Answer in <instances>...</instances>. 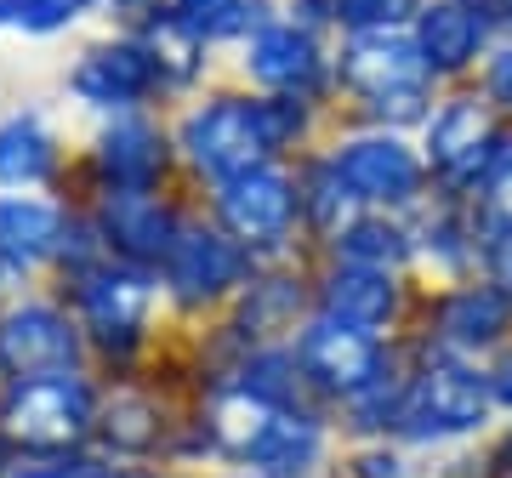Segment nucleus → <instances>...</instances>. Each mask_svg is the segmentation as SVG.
<instances>
[{"instance_id": "nucleus-1", "label": "nucleus", "mask_w": 512, "mask_h": 478, "mask_svg": "<svg viewBox=\"0 0 512 478\" xmlns=\"http://www.w3.org/2000/svg\"><path fill=\"white\" fill-rule=\"evenodd\" d=\"M325 137H330V109L302 103V97L251 92L234 74L171 109V143H177V160H183V183L194 194L251 166H268V160H302Z\"/></svg>"}, {"instance_id": "nucleus-2", "label": "nucleus", "mask_w": 512, "mask_h": 478, "mask_svg": "<svg viewBox=\"0 0 512 478\" xmlns=\"http://www.w3.org/2000/svg\"><path fill=\"white\" fill-rule=\"evenodd\" d=\"M63 302L74 308L80 331L92 342V370L97 376H143L160 359L165 336V296H160V274L137 268V262L103 257L80 274L57 279L52 285Z\"/></svg>"}, {"instance_id": "nucleus-3", "label": "nucleus", "mask_w": 512, "mask_h": 478, "mask_svg": "<svg viewBox=\"0 0 512 478\" xmlns=\"http://www.w3.org/2000/svg\"><path fill=\"white\" fill-rule=\"evenodd\" d=\"M433 103H439V86L421 63L410 29L336 40V114H330V126L421 131Z\"/></svg>"}, {"instance_id": "nucleus-4", "label": "nucleus", "mask_w": 512, "mask_h": 478, "mask_svg": "<svg viewBox=\"0 0 512 478\" xmlns=\"http://www.w3.org/2000/svg\"><path fill=\"white\" fill-rule=\"evenodd\" d=\"M404 348H410V376H404V405L393 427L404 450H450L478 439L501 416L490 399V370L478 359L427 348L416 336H404Z\"/></svg>"}, {"instance_id": "nucleus-5", "label": "nucleus", "mask_w": 512, "mask_h": 478, "mask_svg": "<svg viewBox=\"0 0 512 478\" xmlns=\"http://www.w3.org/2000/svg\"><path fill=\"white\" fill-rule=\"evenodd\" d=\"M160 188H188L171 143V109H137L92 120L86 148H74L69 160L63 200L86 205L97 194H160Z\"/></svg>"}, {"instance_id": "nucleus-6", "label": "nucleus", "mask_w": 512, "mask_h": 478, "mask_svg": "<svg viewBox=\"0 0 512 478\" xmlns=\"http://www.w3.org/2000/svg\"><path fill=\"white\" fill-rule=\"evenodd\" d=\"M154 274H160L165 319H177V325H194V331H200V325L222 319L228 302L251 285L256 257L228 234V228H222V222L205 217L200 194H194L183 228H177V239H171V251H165V262L154 268Z\"/></svg>"}, {"instance_id": "nucleus-7", "label": "nucleus", "mask_w": 512, "mask_h": 478, "mask_svg": "<svg viewBox=\"0 0 512 478\" xmlns=\"http://www.w3.org/2000/svg\"><path fill=\"white\" fill-rule=\"evenodd\" d=\"M200 205L256 262L308 257L302 200H296V160H268V166H251L239 177H222V183L200 188Z\"/></svg>"}, {"instance_id": "nucleus-8", "label": "nucleus", "mask_w": 512, "mask_h": 478, "mask_svg": "<svg viewBox=\"0 0 512 478\" xmlns=\"http://www.w3.org/2000/svg\"><path fill=\"white\" fill-rule=\"evenodd\" d=\"M103 376H35V382H0V439L12 456H52V450H92Z\"/></svg>"}, {"instance_id": "nucleus-9", "label": "nucleus", "mask_w": 512, "mask_h": 478, "mask_svg": "<svg viewBox=\"0 0 512 478\" xmlns=\"http://www.w3.org/2000/svg\"><path fill=\"white\" fill-rule=\"evenodd\" d=\"M325 154L348 177L365 211H393L416 217L433 200V171L421 160L416 131H387V126H330Z\"/></svg>"}, {"instance_id": "nucleus-10", "label": "nucleus", "mask_w": 512, "mask_h": 478, "mask_svg": "<svg viewBox=\"0 0 512 478\" xmlns=\"http://www.w3.org/2000/svg\"><path fill=\"white\" fill-rule=\"evenodd\" d=\"M194 410L183 387H171L165 376L143 370V376H103V399H97V439L120 467H165L171 461V439L183 416Z\"/></svg>"}, {"instance_id": "nucleus-11", "label": "nucleus", "mask_w": 512, "mask_h": 478, "mask_svg": "<svg viewBox=\"0 0 512 478\" xmlns=\"http://www.w3.org/2000/svg\"><path fill=\"white\" fill-rule=\"evenodd\" d=\"M63 97L92 120L109 114H137V109H171L165 80L154 63V46L131 29H103L80 40V52L63 63Z\"/></svg>"}, {"instance_id": "nucleus-12", "label": "nucleus", "mask_w": 512, "mask_h": 478, "mask_svg": "<svg viewBox=\"0 0 512 478\" xmlns=\"http://www.w3.org/2000/svg\"><path fill=\"white\" fill-rule=\"evenodd\" d=\"M501 137H507V120L484 103L478 86H450V92H439L433 114L416 131L421 160L433 171V194L473 200L478 188H484V177H490L495 154H501Z\"/></svg>"}, {"instance_id": "nucleus-13", "label": "nucleus", "mask_w": 512, "mask_h": 478, "mask_svg": "<svg viewBox=\"0 0 512 478\" xmlns=\"http://www.w3.org/2000/svg\"><path fill=\"white\" fill-rule=\"evenodd\" d=\"M92 370V342L80 331V319L52 285L0 302V382H35V376H69Z\"/></svg>"}, {"instance_id": "nucleus-14", "label": "nucleus", "mask_w": 512, "mask_h": 478, "mask_svg": "<svg viewBox=\"0 0 512 478\" xmlns=\"http://www.w3.org/2000/svg\"><path fill=\"white\" fill-rule=\"evenodd\" d=\"M228 57H234L239 86L268 97H302V103H319L336 114V40L330 35H313L279 12Z\"/></svg>"}, {"instance_id": "nucleus-15", "label": "nucleus", "mask_w": 512, "mask_h": 478, "mask_svg": "<svg viewBox=\"0 0 512 478\" xmlns=\"http://www.w3.org/2000/svg\"><path fill=\"white\" fill-rule=\"evenodd\" d=\"M296 365H302V382L319 399V410H336L342 399H353L359 387H370L376 376L404 359V336H376L359 331V325H342L330 313L313 308V319L291 336Z\"/></svg>"}, {"instance_id": "nucleus-16", "label": "nucleus", "mask_w": 512, "mask_h": 478, "mask_svg": "<svg viewBox=\"0 0 512 478\" xmlns=\"http://www.w3.org/2000/svg\"><path fill=\"white\" fill-rule=\"evenodd\" d=\"M404 336L484 365V359H495L512 342V296H501L484 274L450 279V285H427Z\"/></svg>"}, {"instance_id": "nucleus-17", "label": "nucleus", "mask_w": 512, "mask_h": 478, "mask_svg": "<svg viewBox=\"0 0 512 478\" xmlns=\"http://www.w3.org/2000/svg\"><path fill=\"white\" fill-rule=\"evenodd\" d=\"M416 274H393V268H359V262L313 257V308L359 325L376 336H404L416 319Z\"/></svg>"}, {"instance_id": "nucleus-18", "label": "nucleus", "mask_w": 512, "mask_h": 478, "mask_svg": "<svg viewBox=\"0 0 512 478\" xmlns=\"http://www.w3.org/2000/svg\"><path fill=\"white\" fill-rule=\"evenodd\" d=\"M313 319V251L308 257H285V262H256L251 285L228 302L222 325L245 342H291L302 325Z\"/></svg>"}, {"instance_id": "nucleus-19", "label": "nucleus", "mask_w": 512, "mask_h": 478, "mask_svg": "<svg viewBox=\"0 0 512 478\" xmlns=\"http://www.w3.org/2000/svg\"><path fill=\"white\" fill-rule=\"evenodd\" d=\"M188 205H194V188H160V194H97V200H86V211H92L109 257L160 268Z\"/></svg>"}, {"instance_id": "nucleus-20", "label": "nucleus", "mask_w": 512, "mask_h": 478, "mask_svg": "<svg viewBox=\"0 0 512 478\" xmlns=\"http://www.w3.org/2000/svg\"><path fill=\"white\" fill-rule=\"evenodd\" d=\"M410 35H416V52L433 74V86L450 92V86H473L478 63L490 57L501 29L478 0H421L416 18H410Z\"/></svg>"}, {"instance_id": "nucleus-21", "label": "nucleus", "mask_w": 512, "mask_h": 478, "mask_svg": "<svg viewBox=\"0 0 512 478\" xmlns=\"http://www.w3.org/2000/svg\"><path fill=\"white\" fill-rule=\"evenodd\" d=\"M69 143L40 103L0 109V194H63Z\"/></svg>"}, {"instance_id": "nucleus-22", "label": "nucleus", "mask_w": 512, "mask_h": 478, "mask_svg": "<svg viewBox=\"0 0 512 478\" xmlns=\"http://www.w3.org/2000/svg\"><path fill=\"white\" fill-rule=\"evenodd\" d=\"M74 200L63 194H0V262L29 285H46L69 234Z\"/></svg>"}, {"instance_id": "nucleus-23", "label": "nucleus", "mask_w": 512, "mask_h": 478, "mask_svg": "<svg viewBox=\"0 0 512 478\" xmlns=\"http://www.w3.org/2000/svg\"><path fill=\"white\" fill-rule=\"evenodd\" d=\"M296 200H302V234H308V251L319 257L330 239L342 234L365 205L359 194L348 188V177L336 171V160L325 154V143L308 148L302 160H296Z\"/></svg>"}, {"instance_id": "nucleus-24", "label": "nucleus", "mask_w": 512, "mask_h": 478, "mask_svg": "<svg viewBox=\"0 0 512 478\" xmlns=\"http://www.w3.org/2000/svg\"><path fill=\"white\" fill-rule=\"evenodd\" d=\"M143 40L154 46V63H160V80H165V103L177 109L188 97H200L205 86H217V46L200 35V29H188L183 18H165L154 29H143Z\"/></svg>"}, {"instance_id": "nucleus-25", "label": "nucleus", "mask_w": 512, "mask_h": 478, "mask_svg": "<svg viewBox=\"0 0 512 478\" xmlns=\"http://www.w3.org/2000/svg\"><path fill=\"white\" fill-rule=\"evenodd\" d=\"M319 257L359 262V268H393V274H416V234H410V217H393V211H359V217L330 239Z\"/></svg>"}, {"instance_id": "nucleus-26", "label": "nucleus", "mask_w": 512, "mask_h": 478, "mask_svg": "<svg viewBox=\"0 0 512 478\" xmlns=\"http://www.w3.org/2000/svg\"><path fill=\"white\" fill-rule=\"evenodd\" d=\"M177 18L200 29L217 52H239L262 23L279 18V0H177Z\"/></svg>"}, {"instance_id": "nucleus-27", "label": "nucleus", "mask_w": 512, "mask_h": 478, "mask_svg": "<svg viewBox=\"0 0 512 478\" xmlns=\"http://www.w3.org/2000/svg\"><path fill=\"white\" fill-rule=\"evenodd\" d=\"M103 18V0H6V35L18 40H63Z\"/></svg>"}, {"instance_id": "nucleus-28", "label": "nucleus", "mask_w": 512, "mask_h": 478, "mask_svg": "<svg viewBox=\"0 0 512 478\" xmlns=\"http://www.w3.org/2000/svg\"><path fill=\"white\" fill-rule=\"evenodd\" d=\"M421 0H325L330 35H376V29H410Z\"/></svg>"}, {"instance_id": "nucleus-29", "label": "nucleus", "mask_w": 512, "mask_h": 478, "mask_svg": "<svg viewBox=\"0 0 512 478\" xmlns=\"http://www.w3.org/2000/svg\"><path fill=\"white\" fill-rule=\"evenodd\" d=\"M336 478H410V450H404L399 439L342 444V456H336Z\"/></svg>"}, {"instance_id": "nucleus-30", "label": "nucleus", "mask_w": 512, "mask_h": 478, "mask_svg": "<svg viewBox=\"0 0 512 478\" xmlns=\"http://www.w3.org/2000/svg\"><path fill=\"white\" fill-rule=\"evenodd\" d=\"M114 461L103 450H52V456H18L0 478H109Z\"/></svg>"}, {"instance_id": "nucleus-31", "label": "nucleus", "mask_w": 512, "mask_h": 478, "mask_svg": "<svg viewBox=\"0 0 512 478\" xmlns=\"http://www.w3.org/2000/svg\"><path fill=\"white\" fill-rule=\"evenodd\" d=\"M473 86L484 92V103H490V109L512 126V35H495L490 57H484L478 74H473Z\"/></svg>"}, {"instance_id": "nucleus-32", "label": "nucleus", "mask_w": 512, "mask_h": 478, "mask_svg": "<svg viewBox=\"0 0 512 478\" xmlns=\"http://www.w3.org/2000/svg\"><path fill=\"white\" fill-rule=\"evenodd\" d=\"M478 274L490 279L501 296H512V217H490V234H484V262Z\"/></svg>"}, {"instance_id": "nucleus-33", "label": "nucleus", "mask_w": 512, "mask_h": 478, "mask_svg": "<svg viewBox=\"0 0 512 478\" xmlns=\"http://www.w3.org/2000/svg\"><path fill=\"white\" fill-rule=\"evenodd\" d=\"M177 18V0H103V23L109 29H131V35H143L154 23Z\"/></svg>"}, {"instance_id": "nucleus-34", "label": "nucleus", "mask_w": 512, "mask_h": 478, "mask_svg": "<svg viewBox=\"0 0 512 478\" xmlns=\"http://www.w3.org/2000/svg\"><path fill=\"white\" fill-rule=\"evenodd\" d=\"M490 217H512V126H507V137H501V154H495V166H490V177H484V188L473 194Z\"/></svg>"}, {"instance_id": "nucleus-35", "label": "nucleus", "mask_w": 512, "mask_h": 478, "mask_svg": "<svg viewBox=\"0 0 512 478\" xmlns=\"http://www.w3.org/2000/svg\"><path fill=\"white\" fill-rule=\"evenodd\" d=\"M484 370H490V399L501 416H512V342L495 359H484Z\"/></svg>"}, {"instance_id": "nucleus-36", "label": "nucleus", "mask_w": 512, "mask_h": 478, "mask_svg": "<svg viewBox=\"0 0 512 478\" xmlns=\"http://www.w3.org/2000/svg\"><path fill=\"white\" fill-rule=\"evenodd\" d=\"M484 467H490L495 478H512V422H501V433L490 439V450H484Z\"/></svg>"}, {"instance_id": "nucleus-37", "label": "nucleus", "mask_w": 512, "mask_h": 478, "mask_svg": "<svg viewBox=\"0 0 512 478\" xmlns=\"http://www.w3.org/2000/svg\"><path fill=\"white\" fill-rule=\"evenodd\" d=\"M109 478H194V473H171V467H120V461H114Z\"/></svg>"}, {"instance_id": "nucleus-38", "label": "nucleus", "mask_w": 512, "mask_h": 478, "mask_svg": "<svg viewBox=\"0 0 512 478\" xmlns=\"http://www.w3.org/2000/svg\"><path fill=\"white\" fill-rule=\"evenodd\" d=\"M484 12H490V23L501 29V35H512V0H478Z\"/></svg>"}, {"instance_id": "nucleus-39", "label": "nucleus", "mask_w": 512, "mask_h": 478, "mask_svg": "<svg viewBox=\"0 0 512 478\" xmlns=\"http://www.w3.org/2000/svg\"><path fill=\"white\" fill-rule=\"evenodd\" d=\"M205 478H251V473H234V467H222V473H205Z\"/></svg>"}, {"instance_id": "nucleus-40", "label": "nucleus", "mask_w": 512, "mask_h": 478, "mask_svg": "<svg viewBox=\"0 0 512 478\" xmlns=\"http://www.w3.org/2000/svg\"><path fill=\"white\" fill-rule=\"evenodd\" d=\"M0 35H6V0H0Z\"/></svg>"}]
</instances>
